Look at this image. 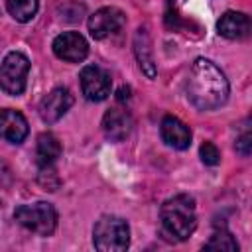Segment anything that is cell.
Masks as SVG:
<instances>
[{"mask_svg": "<svg viewBox=\"0 0 252 252\" xmlns=\"http://www.w3.org/2000/svg\"><path fill=\"white\" fill-rule=\"evenodd\" d=\"M217 30L226 39H242L250 33V18L244 12L228 10L220 16V20L217 24Z\"/></svg>", "mask_w": 252, "mask_h": 252, "instance_id": "13", "label": "cell"}, {"mask_svg": "<svg viewBox=\"0 0 252 252\" xmlns=\"http://www.w3.org/2000/svg\"><path fill=\"white\" fill-rule=\"evenodd\" d=\"M124 24H126V16L122 10L114 6H104L89 18V32L94 39H104L120 32Z\"/></svg>", "mask_w": 252, "mask_h": 252, "instance_id": "7", "label": "cell"}, {"mask_svg": "<svg viewBox=\"0 0 252 252\" xmlns=\"http://www.w3.org/2000/svg\"><path fill=\"white\" fill-rule=\"evenodd\" d=\"M6 8L16 22H30L37 12V0H6Z\"/></svg>", "mask_w": 252, "mask_h": 252, "instance_id": "16", "label": "cell"}, {"mask_svg": "<svg viewBox=\"0 0 252 252\" xmlns=\"http://www.w3.org/2000/svg\"><path fill=\"white\" fill-rule=\"evenodd\" d=\"M128 96H130V89H128V87H122V89L118 91V100L122 102V100H126Z\"/></svg>", "mask_w": 252, "mask_h": 252, "instance_id": "20", "label": "cell"}, {"mask_svg": "<svg viewBox=\"0 0 252 252\" xmlns=\"http://www.w3.org/2000/svg\"><path fill=\"white\" fill-rule=\"evenodd\" d=\"M205 248H207V250H226V252H234V250H238V244H236L234 236H232L226 228H220V230H217V232L211 236V240L205 244Z\"/></svg>", "mask_w": 252, "mask_h": 252, "instance_id": "17", "label": "cell"}, {"mask_svg": "<svg viewBox=\"0 0 252 252\" xmlns=\"http://www.w3.org/2000/svg\"><path fill=\"white\" fill-rule=\"evenodd\" d=\"M161 230L171 240H187L197 228V215H195V199L191 195H175L163 201L159 209Z\"/></svg>", "mask_w": 252, "mask_h": 252, "instance_id": "2", "label": "cell"}, {"mask_svg": "<svg viewBox=\"0 0 252 252\" xmlns=\"http://www.w3.org/2000/svg\"><path fill=\"white\" fill-rule=\"evenodd\" d=\"M187 96L199 110L219 108L228 98V81L213 61L199 57L189 71Z\"/></svg>", "mask_w": 252, "mask_h": 252, "instance_id": "1", "label": "cell"}, {"mask_svg": "<svg viewBox=\"0 0 252 252\" xmlns=\"http://www.w3.org/2000/svg\"><path fill=\"white\" fill-rule=\"evenodd\" d=\"M26 136H28V120L24 118V114L12 108H0V138L12 144H22Z\"/></svg>", "mask_w": 252, "mask_h": 252, "instance_id": "11", "label": "cell"}, {"mask_svg": "<svg viewBox=\"0 0 252 252\" xmlns=\"http://www.w3.org/2000/svg\"><path fill=\"white\" fill-rule=\"evenodd\" d=\"M161 140L175 150H187L191 146V130L187 124H183L175 116H165L159 126Z\"/></svg>", "mask_w": 252, "mask_h": 252, "instance_id": "12", "label": "cell"}, {"mask_svg": "<svg viewBox=\"0 0 252 252\" xmlns=\"http://www.w3.org/2000/svg\"><path fill=\"white\" fill-rule=\"evenodd\" d=\"M79 81H81V91H83L87 100L100 102L110 94V89H112L110 73L106 69L98 67V65L83 67L81 75H79Z\"/></svg>", "mask_w": 252, "mask_h": 252, "instance_id": "6", "label": "cell"}, {"mask_svg": "<svg viewBox=\"0 0 252 252\" xmlns=\"http://www.w3.org/2000/svg\"><path fill=\"white\" fill-rule=\"evenodd\" d=\"M30 59L20 51H10L0 63V89L6 94L18 96L26 89Z\"/></svg>", "mask_w": 252, "mask_h": 252, "instance_id": "5", "label": "cell"}, {"mask_svg": "<svg viewBox=\"0 0 252 252\" xmlns=\"http://www.w3.org/2000/svg\"><path fill=\"white\" fill-rule=\"evenodd\" d=\"M199 154H201L203 163H207V165H217L220 161V152L213 142H203L199 148Z\"/></svg>", "mask_w": 252, "mask_h": 252, "instance_id": "18", "label": "cell"}, {"mask_svg": "<svg viewBox=\"0 0 252 252\" xmlns=\"http://www.w3.org/2000/svg\"><path fill=\"white\" fill-rule=\"evenodd\" d=\"M132 116L126 108L122 106H112L104 112L102 116V130H104V136L112 142H120L124 140L130 130H132Z\"/></svg>", "mask_w": 252, "mask_h": 252, "instance_id": "10", "label": "cell"}, {"mask_svg": "<svg viewBox=\"0 0 252 252\" xmlns=\"http://www.w3.org/2000/svg\"><path fill=\"white\" fill-rule=\"evenodd\" d=\"M134 51H136V59L140 63V69L150 79H154L156 77V63L152 57V41H150V35L144 28H140L134 35Z\"/></svg>", "mask_w": 252, "mask_h": 252, "instance_id": "14", "label": "cell"}, {"mask_svg": "<svg viewBox=\"0 0 252 252\" xmlns=\"http://www.w3.org/2000/svg\"><path fill=\"white\" fill-rule=\"evenodd\" d=\"M14 219L18 220V224H22L24 228H28L39 236H49L57 226V213H55L53 205L45 203V201L20 205L14 211Z\"/></svg>", "mask_w": 252, "mask_h": 252, "instance_id": "4", "label": "cell"}, {"mask_svg": "<svg viewBox=\"0 0 252 252\" xmlns=\"http://www.w3.org/2000/svg\"><path fill=\"white\" fill-rule=\"evenodd\" d=\"M53 53L69 63H79L89 53V43L79 32H63L53 39Z\"/></svg>", "mask_w": 252, "mask_h": 252, "instance_id": "8", "label": "cell"}, {"mask_svg": "<svg viewBox=\"0 0 252 252\" xmlns=\"http://www.w3.org/2000/svg\"><path fill=\"white\" fill-rule=\"evenodd\" d=\"M71 104H73L71 93L63 87H57L51 93H47L43 96V100L39 102V116L43 122L53 124L71 108Z\"/></svg>", "mask_w": 252, "mask_h": 252, "instance_id": "9", "label": "cell"}, {"mask_svg": "<svg viewBox=\"0 0 252 252\" xmlns=\"http://www.w3.org/2000/svg\"><path fill=\"white\" fill-rule=\"evenodd\" d=\"M59 156H61V144H59V140H57L53 134H49V132L39 134V138H37V148H35L37 165H39V167L55 165V161H57Z\"/></svg>", "mask_w": 252, "mask_h": 252, "instance_id": "15", "label": "cell"}, {"mask_svg": "<svg viewBox=\"0 0 252 252\" xmlns=\"http://www.w3.org/2000/svg\"><path fill=\"white\" fill-rule=\"evenodd\" d=\"M250 140H252V136H250V132H248V130H246V132L236 140V152H238L240 156H244V158L250 154V146H252V142H250Z\"/></svg>", "mask_w": 252, "mask_h": 252, "instance_id": "19", "label": "cell"}, {"mask_svg": "<svg viewBox=\"0 0 252 252\" xmlns=\"http://www.w3.org/2000/svg\"><path fill=\"white\" fill-rule=\"evenodd\" d=\"M93 244L100 252H122L130 244V226L122 217L102 215L93 228Z\"/></svg>", "mask_w": 252, "mask_h": 252, "instance_id": "3", "label": "cell"}]
</instances>
